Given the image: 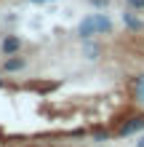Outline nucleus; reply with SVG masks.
<instances>
[{"mask_svg": "<svg viewBox=\"0 0 144 147\" xmlns=\"http://www.w3.org/2000/svg\"><path fill=\"white\" fill-rule=\"evenodd\" d=\"M109 32H112V19L104 16V13H91L78 24V35L83 40L94 38V35H109Z\"/></svg>", "mask_w": 144, "mask_h": 147, "instance_id": "f257e3e1", "label": "nucleus"}, {"mask_svg": "<svg viewBox=\"0 0 144 147\" xmlns=\"http://www.w3.org/2000/svg\"><path fill=\"white\" fill-rule=\"evenodd\" d=\"M139 131H144V115H128L120 126L115 128L117 136H133V134H139Z\"/></svg>", "mask_w": 144, "mask_h": 147, "instance_id": "f03ea898", "label": "nucleus"}, {"mask_svg": "<svg viewBox=\"0 0 144 147\" xmlns=\"http://www.w3.org/2000/svg\"><path fill=\"white\" fill-rule=\"evenodd\" d=\"M0 48H3V54H5V56L19 54V51H21V38H16V35H5L3 43H0Z\"/></svg>", "mask_w": 144, "mask_h": 147, "instance_id": "7ed1b4c3", "label": "nucleus"}, {"mask_svg": "<svg viewBox=\"0 0 144 147\" xmlns=\"http://www.w3.org/2000/svg\"><path fill=\"white\" fill-rule=\"evenodd\" d=\"M24 67H27V62H24L21 56H16V54H13V56H8V59H5L3 70H5V72H19V70H24Z\"/></svg>", "mask_w": 144, "mask_h": 147, "instance_id": "20e7f679", "label": "nucleus"}, {"mask_svg": "<svg viewBox=\"0 0 144 147\" xmlns=\"http://www.w3.org/2000/svg\"><path fill=\"white\" fill-rule=\"evenodd\" d=\"M123 24H125L131 32H141V30H144V22L139 19V16H133L131 11H128V13H123Z\"/></svg>", "mask_w": 144, "mask_h": 147, "instance_id": "39448f33", "label": "nucleus"}, {"mask_svg": "<svg viewBox=\"0 0 144 147\" xmlns=\"http://www.w3.org/2000/svg\"><path fill=\"white\" fill-rule=\"evenodd\" d=\"M133 99H136V105L144 107V72L136 75V80H133Z\"/></svg>", "mask_w": 144, "mask_h": 147, "instance_id": "423d86ee", "label": "nucleus"}, {"mask_svg": "<svg viewBox=\"0 0 144 147\" xmlns=\"http://www.w3.org/2000/svg\"><path fill=\"white\" fill-rule=\"evenodd\" d=\"M83 54H86V59H99V54H101V46H99V43H91V38H86Z\"/></svg>", "mask_w": 144, "mask_h": 147, "instance_id": "0eeeda50", "label": "nucleus"}, {"mask_svg": "<svg viewBox=\"0 0 144 147\" xmlns=\"http://www.w3.org/2000/svg\"><path fill=\"white\" fill-rule=\"evenodd\" d=\"M131 11H144V0H125Z\"/></svg>", "mask_w": 144, "mask_h": 147, "instance_id": "6e6552de", "label": "nucleus"}, {"mask_svg": "<svg viewBox=\"0 0 144 147\" xmlns=\"http://www.w3.org/2000/svg\"><path fill=\"white\" fill-rule=\"evenodd\" d=\"M91 3H94V5H99V8H101V5H107V3H109V0H91Z\"/></svg>", "mask_w": 144, "mask_h": 147, "instance_id": "1a4fd4ad", "label": "nucleus"}, {"mask_svg": "<svg viewBox=\"0 0 144 147\" xmlns=\"http://www.w3.org/2000/svg\"><path fill=\"white\" fill-rule=\"evenodd\" d=\"M136 147H144V136H139V139H136Z\"/></svg>", "mask_w": 144, "mask_h": 147, "instance_id": "9d476101", "label": "nucleus"}, {"mask_svg": "<svg viewBox=\"0 0 144 147\" xmlns=\"http://www.w3.org/2000/svg\"><path fill=\"white\" fill-rule=\"evenodd\" d=\"M29 3H54V0H29Z\"/></svg>", "mask_w": 144, "mask_h": 147, "instance_id": "9b49d317", "label": "nucleus"}, {"mask_svg": "<svg viewBox=\"0 0 144 147\" xmlns=\"http://www.w3.org/2000/svg\"><path fill=\"white\" fill-rule=\"evenodd\" d=\"M0 86H3V78H0Z\"/></svg>", "mask_w": 144, "mask_h": 147, "instance_id": "f8f14e48", "label": "nucleus"}]
</instances>
